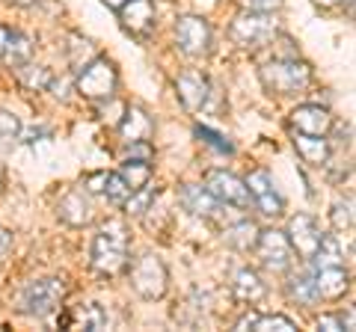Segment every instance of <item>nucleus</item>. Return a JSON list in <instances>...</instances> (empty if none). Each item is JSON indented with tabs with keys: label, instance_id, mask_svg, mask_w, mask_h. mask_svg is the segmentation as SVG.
<instances>
[{
	"label": "nucleus",
	"instance_id": "1",
	"mask_svg": "<svg viewBox=\"0 0 356 332\" xmlns=\"http://www.w3.org/2000/svg\"><path fill=\"white\" fill-rule=\"evenodd\" d=\"M89 261H92V270L102 276H119L128 267V229L122 219H107L98 229Z\"/></svg>",
	"mask_w": 356,
	"mask_h": 332
},
{
	"label": "nucleus",
	"instance_id": "2",
	"mask_svg": "<svg viewBox=\"0 0 356 332\" xmlns=\"http://www.w3.org/2000/svg\"><path fill=\"white\" fill-rule=\"evenodd\" d=\"M261 86L270 95H300L312 83V65L297 57H276L259 69Z\"/></svg>",
	"mask_w": 356,
	"mask_h": 332
},
{
	"label": "nucleus",
	"instance_id": "3",
	"mask_svg": "<svg viewBox=\"0 0 356 332\" xmlns=\"http://www.w3.org/2000/svg\"><path fill=\"white\" fill-rule=\"evenodd\" d=\"M65 294H69V285H65V279H57V276L27 282L18 294V312L30 317H48L65 303Z\"/></svg>",
	"mask_w": 356,
	"mask_h": 332
},
{
	"label": "nucleus",
	"instance_id": "4",
	"mask_svg": "<svg viewBox=\"0 0 356 332\" xmlns=\"http://www.w3.org/2000/svg\"><path fill=\"white\" fill-rule=\"evenodd\" d=\"M276 30L280 27H276L273 13H250V9H243V13L232 21L229 36L241 48H264L276 39Z\"/></svg>",
	"mask_w": 356,
	"mask_h": 332
},
{
	"label": "nucleus",
	"instance_id": "5",
	"mask_svg": "<svg viewBox=\"0 0 356 332\" xmlns=\"http://www.w3.org/2000/svg\"><path fill=\"white\" fill-rule=\"evenodd\" d=\"M116 86H119V72L107 57H92L77 74V92L89 98V101H104V98L116 92Z\"/></svg>",
	"mask_w": 356,
	"mask_h": 332
},
{
	"label": "nucleus",
	"instance_id": "6",
	"mask_svg": "<svg viewBox=\"0 0 356 332\" xmlns=\"http://www.w3.org/2000/svg\"><path fill=\"white\" fill-rule=\"evenodd\" d=\"M131 285L143 300H161L170 288V273H166V264L161 261V256L146 252L134 261L131 267Z\"/></svg>",
	"mask_w": 356,
	"mask_h": 332
},
{
	"label": "nucleus",
	"instance_id": "7",
	"mask_svg": "<svg viewBox=\"0 0 356 332\" xmlns=\"http://www.w3.org/2000/svg\"><path fill=\"white\" fill-rule=\"evenodd\" d=\"M255 256H259L261 267L264 270H273V273H285L288 267H291L294 261V249L291 243H288L285 231L280 229H264L259 231V238H255Z\"/></svg>",
	"mask_w": 356,
	"mask_h": 332
},
{
	"label": "nucleus",
	"instance_id": "8",
	"mask_svg": "<svg viewBox=\"0 0 356 332\" xmlns=\"http://www.w3.org/2000/svg\"><path fill=\"white\" fill-rule=\"evenodd\" d=\"M202 187L217 199V202L232 205V208H238V211H247V208L252 205L250 190H247V181L238 179L235 172L211 169V172L205 175V184H202Z\"/></svg>",
	"mask_w": 356,
	"mask_h": 332
},
{
	"label": "nucleus",
	"instance_id": "9",
	"mask_svg": "<svg viewBox=\"0 0 356 332\" xmlns=\"http://www.w3.org/2000/svg\"><path fill=\"white\" fill-rule=\"evenodd\" d=\"M175 42L187 57H208L211 53V24L199 15H184L175 24Z\"/></svg>",
	"mask_w": 356,
	"mask_h": 332
},
{
	"label": "nucleus",
	"instance_id": "10",
	"mask_svg": "<svg viewBox=\"0 0 356 332\" xmlns=\"http://www.w3.org/2000/svg\"><path fill=\"white\" fill-rule=\"evenodd\" d=\"M285 238H288V243H291V249L297 252V256L303 261H309L312 256H315V249H318L321 238H324V231H321V226L315 223V217L297 214V217H291V223H288Z\"/></svg>",
	"mask_w": 356,
	"mask_h": 332
},
{
	"label": "nucleus",
	"instance_id": "11",
	"mask_svg": "<svg viewBox=\"0 0 356 332\" xmlns=\"http://www.w3.org/2000/svg\"><path fill=\"white\" fill-rule=\"evenodd\" d=\"M243 181H247L250 199H252L255 208H259L264 217H280V214L285 211L282 196L276 193V187H273V181H270V175H267L264 169H252Z\"/></svg>",
	"mask_w": 356,
	"mask_h": 332
},
{
	"label": "nucleus",
	"instance_id": "12",
	"mask_svg": "<svg viewBox=\"0 0 356 332\" xmlns=\"http://www.w3.org/2000/svg\"><path fill=\"white\" fill-rule=\"evenodd\" d=\"M116 13H119L122 27L140 42H146L154 33V24H158V21H154V3L152 0H128V3L119 6Z\"/></svg>",
	"mask_w": 356,
	"mask_h": 332
},
{
	"label": "nucleus",
	"instance_id": "13",
	"mask_svg": "<svg viewBox=\"0 0 356 332\" xmlns=\"http://www.w3.org/2000/svg\"><path fill=\"white\" fill-rule=\"evenodd\" d=\"M175 92L178 98H181V104L187 110H193V113H199V110H205L211 95H214V90H211V81L205 74L199 72H184L175 77Z\"/></svg>",
	"mask_w": 356,
	"mask_h": 332
},
{
	"label": "nucleus",
	"instance_id": "14",
	"mask_svg": "<svg viewBox=\"0 0 356 332\" xmlns=\"http://www.w3.org/2000/svg\"><path fill=\"white\" fill-rule=\"evenodd\" d=\"M288 125H291V131H300V134L327 137L330 128L336 125V122H332L327 107H321V104H300V107L291 110V116H288Z\"/></svg>",
	"mask_w": 356,
	"mask_h": 332
},
{
	"label": "nucleus",
	"instance_id": "15",
	"mask_svg": "<svg viewBox=\"0 0 356 332\" xmlns=\"http://www.w3.org/2000/svg\"><path fill=\"white\" fill-rule=\"evenodd\" d=\"M57 217L63 219V223L74 226V229L92 223V202H89V190H83V187H72V190L60 199Z\"/></svg>",
	"mask_w": 356,
	"mask_h": 332
},
{
	"label": "nucleus",
	"instance_id": "16",
	"mask_svg": "<svg viewBox=\"0 0 356 332\" xmlns=\"http://www.w3.org/2000/svg\"><path fill=\"white\" fill-rule=\"evenodd\" d=\"M312 276H315L318 300L336 303L350 291V273L344 270V264H339V267H318V270H312Z\"/></svg>",
	"mask_w": 356,
	"mask_h": 332
},
{
	"label": "nucleus",
	"instance_id": "17",
	"mask_svg": "<svg viewBox=\"0 0 356 332\" xmlns=\"http://www.w3.org/2000/svg\"><path fill=\"white\" fill-rule=\"evenodd\" d=\"M86 190L89 193H102L110 205H116V208H122L128 202V196L134 193L131 187H128V181L122 179L119 172H92L86 179Z\"/></svg>",
	"mask_w": 356,
	"mask_h": 332
},
{
	"label": "nucleus",
	"instance_id": "18",
	"mask_svg": "<svg viewBox=\"0 0 356 332\" xmlns=\"http://www.w3.org/2000/svg\"><path fill=\"white\" fill-rule=\"evenodd\" d=\"M63 329H89V332H98L107 326V312L98 303H81V306H72L69 312H63V317L57 320Z\"/></svg>",
	"mask_w": 356,
	"mask_h": 332
},
{
	"label": "nucleus",
	"instance_id": "19",
	"mask_svg": "<svg viewBox=\"0 0 356 332\" xmlns=\"http://www.w3.org/2000/svg\"><path fill=\"white\" fill-rule=\"evenodd\" d=\"M178 202H181L184 211H191L193 217H205V219H214L222 211V202H217V199L199 184H184L181 190H178Z\"/></svg>",
	"mask_w": 356,
	"mask_h": 332
},
{
	"label": "nucleus",
	"instance_id": "20",
	"mask_svg": "<svg viewBox=\"0 0 356 332\" xmlns=\"http://www.w3.org/2000/svg\"><path fill=\"white\" fill-rule=\"evenodd\" d=\"M294 137V149L297 154L303 158L309 166H327L330 154H332V146L327 137H315V134H300V131H291Z\"/></svg>",
	"mask_w": 356,
	"mask_h": 332
},
{
	"label": "nucleus",
	"instance_id": "21",
	"mask_svg": "<svg viewBox=\"0 0 356 332\" xmlns=\"http://www.w3.org/2000/svg\"><path fill=\"white\" fill-rule=\"evenodd\" d=\"M152 134H154V122L149 119V113L140 107H131L119 125V137L134 146V142H149Z\"/></svg>",
	"mask_w": 356,
	"mask_h": 332
},
{
	"label": "nucleus",
	"instance_id": "22",
	"mask_svg": "<svg viewBox=\"0 0 356 332\" xmlns=\"http://www.w3.org/2000/svg\"><path fill=\"white\" fill-rule=\"evenodd\" d=\"M264 294H267V288L261 282V276L250 270V267H243L235 273V282H232V297H235L238 303H247V306H255V303H261L264 300Z\"/></svg>",
	"mask_w": 356,
	"mask_h": 332
},
{
	"label": "nucleus",
	"instance_id": "23",
	"mask_svg": "<svg viewBox=\"0 0 356 332\" xmlns=\"http://www.w3.org/2000/svg\"><path fill=\"white\" fill-rule=\"evenodd\" d=\"M285 294H288V300L297 303V306H315L318 303V288H315V276H312V270H300V273L288 276Z\"/></svg>",
	"mask_w": 356,
	"mask_h": 332
},
{
	"label": "nucleus",
	"instance_id": "24",
	"mask_svg": "<svg viewBox=\"0 0 356 332\" xmlns=\"http://www.w3.org/2000/svg\"><path fill=\"white\" fill-rule=\"evenodd\" d=\"M235 329L238 332H247V329H255V332H273V329L276 332H294L297 324L285 315H255V312H250V315H243L238 320Z\"/></svg>",
	"mask_w": 356,
	"mask_h": 332
},
{
	"label": "nucleus",
	"instance_id": "25",
	"mask_svg": "<svg viewBox=\"0 0 356 332\" xmlns=\"http://www.w3.org/2000/svg\"><path fill=\"white\" fill-rule=\"evenodd\" d=\"M222 238H226L229 247H235V249H241V252H247V249L255 247V238H259V226H255L252 219H238V223L226 226Z\"/></svg>",
	"mask_w": 356,
	"mask_h": 332
},
{
	"label": "nucleus",
	"instance_id": "26",
	"mask_svg": "<svg viewBox=\"0 0 356 332\" xmlns=\"http://www.w3.org/2000/svg\"><path fill=\"white\" fill-rule=\"evenodd\" d=\"M312 264V270H318V267H339V264H344V256H341V243L332 238V235H324L318 243V249H315V256L309 258Z\"/></svg>",
	"mask_w": 356,
	"mask_h": 332
},
{
	"label": "nucleus",
	"instance_id": "27",
	"mask_svg": "<svg viewBox=\"0 0 356 332\" xmlns=\"http://www.w3.org/2000/svg\"><path fill=\"white\" fill-rule=\"evenodd\" d=\"M18 81L21 86H27L30 92H42V90H48L51 86V72L44 69V65H33V63H24V65H18Z\"/></svg>",
	"mask_w": 356,
	"mask_h": 332
},
{
	"label": "nucleus",
	"instance_id": "28",
	"mask_svg": "<svg viewBox=\"0 0 356 332\" xmlns=\"http://www.w3.org/2000/svg\"><path fill=\"white\" fill-rule=\"evenodd\" d=\"M3 60L13 65V69L30 63V60H33V39L24 36V33H13V36H9V45H6Z\"/></svg>",
	"mask_w": 356,
	"mask_h": 332
},
{
	"label": "nucleus",
	"instance_id": "29",
	"mask_svg": "<svg viewBox=\"0 0 356 332\" xmlns=\"http://www.w3.org/2000/svg\"><path fill=\"white\" fill-rule=\"evenodd\" d=\"M119 175L128 181L131 190H137V187L143 184H149L152 181V163L149 160H137V158H128L125 163H122V169Z\"/></svg>",
	"mask_w": 356,
	"mask_h": 332
},
{
	"label": "nucleus",
	"instance_id": "30",
	"mask_svg": "<svg viewBox=\"0 0 356 332\" xmlns=\"http://www.w3.org/2000/svg\"><path fill=\"white\" fill-rule=\"evenodd\" d=\"M154 196H158V193H154V187L152 184H143V187H137V190L128 196V202L122 205V208H125L131 217H143V214L149 211V205L154 202Z\"/></svg>",
	"mask_w": 356,
	"mask_h": 332
},
{
	"label": "nucleus",
	"instance_id": "31",
	"mask_svg": "<svg viewBox=\"0 0 356 332\" xmlns=\"http://www.w3.org/2000/svg\"><path fill=\"white\" fill-rule=\"evenodd\" d=\"M332 229L339 231H353V199H344V202H336L330 211Z\"/></svg>",
	"mask_w": 356,
	"mask_h": 332
},
{
	"label": "nucleus",
	"instance_id": "32",
	"mask_svg": "<svg viewBox=\"0 0 356 332\" xmlns=\"http://www.w3.org/2000/svg\"><path fill=\"white\" fill-rule=\"evenodd\" d=\"M72 48H69V57H72V65L74 69H83V65L95 57V48L89 39H81V36H72Z\"/></svg>",
	"mask_w": 356,
	"mask_h": 332
},
{
	"label": "nucleus",
	"instance_id": "33",
	"mask_svg": "<svg viewBox=\"0 0 356 332\" xmlns=\"http://www.w3.org/2000/svg\"><path fill=\"white\" fill-rule=\"evenodd\" d=\"M21 137V119L15 113H9V110H3L0 113V142H13Z\"/></svg>",
	"mask_w": 356,
	"mask_h": 332
},
{
	"label": "nucleus",
	"instance_id": "34",
	"mask_svg": "<svg viewBox=\"0 0 356 332\" xmlns=\"http://www.w3.org/2000/svg\"><path fill=\"white\" fill-rule=\"evenodd\" d=\"M196 134L202 137L208 146H214L217 151H222V154H232V142L222 137V134H217V131H211V128H196Z\"/></svg>",
	"mask_w": 356,
	"mask_h": 332
},
{
	"label": "nucleus",
	"instance_id": "35",
	"mask_svg": "<svg viewBox=\"0 0 356 332\" xmlns=\"http://www.w3.org/2000/svg\"><path fill=\"white\" fill-rule=\"evenodd\" d=\"M238 3L250 13H276L282 6V0H238Z\"/></svg>",
	"mask_w": 356,
	"mask_h": 332
},
{
	"label": "nucleus",
	"instance_id": "36",
	"mask_svg": "<svg viewBox=\"0 0 356 332\" xmlns=\"http://www.w3.org/2000/svg\"><path fill=\"white\" fill-rule=\"evenodd\" d=\"M318 329L339 332V329H341V317H339V315H321V317H318Z\"/></svg>",
	"mask_w": 356,
	"mask_h": 332
},
{
	"label": "nucleus",
	"instance_id": "37",
	"mask_svg": "<svg viewBox=\"0 0 356 332\" xmlns=\"http://www.w3.org/2000/svg\"><path fill=\"white\" fill-rule=\"evenodd\" d=\"M9 249H13V235H9V231L0 226V256H6Z\"/></svg>",
	"mask_w": 356,
	"mask_h": 332
},
{
	"label": "nucleus",
	"instance_id": "38",
	"mask_svg": "<svg viewBox=\"0 0 356 332\" xmlns=\"http://www.w3.org/2000/svg\"><path fill=\"white\" fill-rule=\"evenodd\" d=\"M9 36H13V30L0 24V60H3V53H6V45H9Z\"/></svg>",
	"mask_w": 356,
	"mask_h": 332
},
{
	"label": "nucleus",
	"instance_id": "39",
	"mask_svg": "<svg viewBox=\"0 0 356 332\" xmlns=\"http://www.w3.org/2000/svg\"><path fill=\"white\" fill-rule=\"evenodd\" d=\"M42 134H48V128H36V131H27L24 134V142H36Z\"/></svg>",
	"mask_w": 356,
	"mask_h": 332
},
{
	"label": "nucleus",
	"instance_id": "40",
	"mask_svg": "<svg viewBox=\"0 0 356 332\" xmlns=\"http://www.w3.org/2000/svg\"><path fill=\"white\" fill-rule=\"evenodd\" d=\"M6 3H13V6H21V9H27V6H36L39 0H6Z\"/></svg>",
	"mask_w": 356,
	"mask_h": 332
},
{
	"label": "nucleus",
	"instance_id": "41",
	"mask_svg": "<svg viewBox=\"0 0 356 332\" xmlns=\"http://www.w3.org/2000/svg\"><path fill=\"white\" fill-rule=\"evenodd\" d=\"M315 6H321V9H332L336 3H341V0H312Z\"/></svg>",
	"mask_w": 356,
	"mask_h": 332
},
{
	"label": "nucleus",
	"instance_id": "42",
	"mask_svg": "<svg viewBox=\"0 0 356 332\" xmlns=\"http://www.w3.org/2000/svg\"><path fill=\"white\" fill-rule=\"evenodd\" d=\"M104 3H107L110 9H113V13H116V9H119V6H125V3H128V0H104Z\"/></svg>",
	"mask_w": 356,
	"mask_h": 332
},
{
	"label": "nucleus",
	"instance_id": "43",
	"mask_svg": "<svg viewBox=\"0 0 356 332\" xmlns=\"http://www.w3.org/2000/svg\"><path fill=\"white\" fill-rule=\"evenodd\" d=\"M0 190H3V166H0Z\"/></svg>",
	"mask_w": 356,
	"mask_h": 332
}]
</instances>
